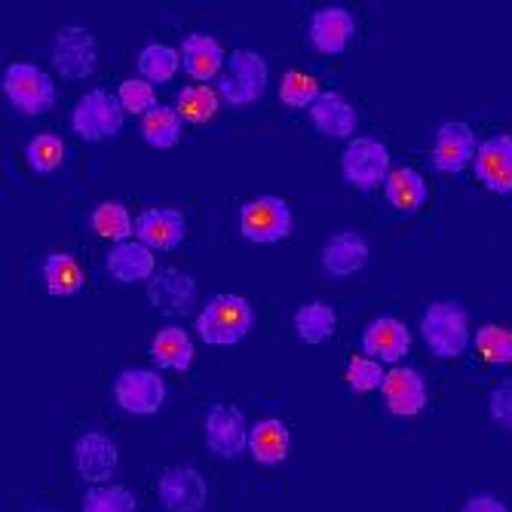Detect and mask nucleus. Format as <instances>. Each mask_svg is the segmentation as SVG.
Returning a JSON list of instances; mask_svg holds the SVG:
<instances>
[{
  "label": "nucleus",
  "mask_w": 512,
  "mask_h": 512,
  "mask_svg": "<svg viewBox=\"0 0 512 512\" xmlns=\"http://www.w3.org/2000/svg\"><path fill=\"white\" fill-rule=\"evenodd\" d=\"M255 329V310L243 295H212L197 313V335L209 347H234Z\"/></svg>",
  "instance_id": "nucleus-1"
},
{
  "label": "nucleus",
  "mask_w": 512,
  "mask_h": 512,
  "mask_svg": "<svg viewBox=\"0 0 512 512\" xmlns=\"http://www.w3.org/2000/svg\"><path fill=\"white\" fill-rule=\"evenodd\" d=\"M421 338L439 359L463 356L473 341L467 307L457 301H433L421 316Z\"/></svg>",
  "instance_id": "nucleus-2"
},
{
  "label": "nucleus",
  "mask_w": 512,
  "mask_h": 512,
  "mask_svg": "<svg viewBox=\"0 0 512 512\" xmlns=\"http://www.w3.org/2000/svg\"><path fill=\"white\" fill-rule=\"evenodd\" d=\"M0 86H4L10 105L19 114L37 117V114H46L56 105V80L46 74L43 68H37L34 62H13V65H7Z\"/></svg>",
  "instance_id": "nucleus-3"
},
{
  "label": "nucleus",
  "mask_w": 512,
  "mask_h": 512,
  "mask_svg": "<svg viewBox=\"0 0 512 512\" xmlns=\"http://www.w3.org/2000/svg\"><path fill=\"white\" fill-rule=\"evenodd\" d=\"M267 62L261 53L255 50H234L227 59V71L218 80V96L234 105V108H246L252 102H258L267 89Z\"/></svg>",
  "instance_id": "nucleus-4"
},
{
  "label": "nucleus",
  "mask_w": 512,
  "mask_h": 512,
  "mask_svg": "<svg viewBox=\"0 0 512 512\" xmlns=\"http://www.w3.org/2000/svg\"><path fill=\"white\" fill-rule=\"evenodd\" d=\"M390 151L384 142L378 138H368V135H359V138H350V145L344 148L341 154V175L350 188L356 191H375L378 184L387 181L390 175Z\"/></svg>",
  "instance_id": "nucleus-5"
},
{
  "label": "nucleus",
  "mask_w": 512,
  "mask_h": 512,
  "mask_svg": "<svg viewBox=\"0 0 512 512\" xmlns=\"http://www.w3.org/2000/svg\"><path fill=\"white\" fill-rule=\"evenodd\" d=\"M123 120H126V111L120 99L108 89H89L71 114V126L83 142H105V138H114L123 129Z\"/></svg>",
  "instance_id": "nucleus-6"
},
{
  "label": "nucleus",
  "mask_w": 512,
  "mask_h": 512,
  "mask_svg": "<svg viewBox=\"0 0 512 512\" xmlns=\"http://www.w3.org/2000/svg\"><path fill=\"white\" fill-rule=\"evenodd\" d=\"M240 234L249 243L270 246L283 243L292 234V209L283 197H255L240 209Z\"/></svg>",
  "instance_id": "nucleus-7"
},
{
  "label": "nucleus",
  "mask_w": 512,
  "mask_h": 512,
  "mask_svg": "<svg viewBox=\"0 0 512 512\" xmlns=\"http://www.w3.org/2000/svg\"><path fill=\"white\" fill-rule=\"evenodd\" d=\"M53 65L65 80H86L99 65L96 34L77 25H65L53 40Z\"/></svg>",
  "instance_id": "nucleus-8"
},
{
  "label": "nucleus",
  "mask_w": 512,
  "mask_h": 512,
  "mask_svg": "<svg viewBox=\"0 0 512 512\" xmlns=\"http://www.w3.org/2000/svg\"><path fill=\"white\" fill-rule=\"evenodd\" d=\"M249 421L237 405L215 402L206 411V445L212 454L234 460L243 451H249Z\"/></svg>",
  "instance_id": "nucleus-9"
},
{
  "label": "nucleus",
  "mask_w": 512,
  "mask_h": 512,
  "mask_svg": "<svg viewBox=\"0 0 512 512\" xmlns=\"http://www.w3.org/2000/svg\"><path fill=\"white\" fill-rule=\"evenodd\" d=\"M114 399L123 411L148 417L157 414L166 402V384L151 368H126L114 381Z\"/></svg>",
  "instance_id": "nucleus-10"
},
{
  "label": "nucleus",
  "mask_w": 512,
  "mask_h": 512,
  "mask_svg": "<svg viewBox=\"0 0 512 512\" xmlns=\"http://www.w3.org/2000/svg\"><path fill=\"white\" fill-rule=\"evenodd\" d=\"M148 298L166 316H188L197 307V279L188 270L160 267L148 283Z\"/></svg>",
  "instance_id": "nucleus-11"
},
{
  "label": "nucleus",
  "mask_w": 512,
  "mask_h": 512,
  "mask_svg": "<svg viewBox=\"0 0 512 512\" xmlns=\"http://www.w3.org/2000/svg\"><path fill=\"white\" fill-rule=\"evenodd\" d=\"M476 154H479V142H476V132L470 123H460V120H451V123H442L436 129V138H433V151H430V160L439 172H463L470 163H476Z\"/></svg>",
  "instance_id": "nucleus-12"
},
{
  "label": "nucleus",
  "mask_w": 512,
  "mask_h": 512,
  "mask_svg": "<svg viewBox=\"0 0 512 512\" xmlns=\"http://www.w3.org/2000/svg\"><path fill=\"white\" fill-rule=\"evenodd\" d=\"M184 234H188V218H184L178 209L169 206H154L145 209L135 218V240L148 246L151 252H172L184 243Z\"/></svg>",
  "instance_id": "nucleus-13"
},
{
  "label": "nucleus",
  "mask_w": 512,
  "mask_h": 512,
  "mask_svg": "<svg viewBox=\"0 0 512 512\" xmlns=\"http://www.w3.org/2000/svg\"><path fill=\"white\" fill-rule=\"evenodd\" d=\"M117 460H120L117 445L105 433H83L74 442V467L80 479L89 482L92 488L111 482V476L117 473Z\"/></svg>",
  "instance_id": "nucleus-14"
},
{
  "label": "nucleus",
  "mask_w": 512,
  "mask_h": 512,
  "mask_svg": "<svg viewBox=\"0 0 512 512\" xmlns=\"http://www.w3.org/2000/svg\"><path fill=\"white\" fill-rule=\"evenodd\" d=\"M160 503L169 512H200L209 497V485L194 467H172L160 476L157 485Z\"/></svg>",
  "instance_id": "nucleus-15"
},
{
  "label": "nucleus",
  "mask_w": 512,
  "mask_h": 512,
  "mask_svg": "<svg viewBox=\"0 0 512 512\" xmlns=\"http://www.w3.org/2000/svg\"><path fill=\"white\" fill-rule=\"evenodd\" d=\"M411 350V332L408 325L396 316H378L365 325L362 332V353L368 359L399 365Z\"/></svg>",
  "instance_id": "nucleus-16"
},
{
  "label": "nucleus",
  "mask_w": 512,
  "mask_h": 512,
  "mask_svg": "<svg viewBox=\"0 0 512 512\" xmlns=\"http://www.w3.org/2000/svg\"><path fill=\"white\" fill-rule=\"evenodd\" d=\"M476 178L491 194H512V135H491L479 145Z\"/></svg>",
  "instance_id": "nucleus-17"
},
{
  "label": "nucleus",
  "mask_w": 512,
  "mask_h": 512,
  "mask_svg": "<svg viewBox=\"0 0 512 512\" xmlns=\"http://www.w3.org/2000/svg\"><path fill=\"white\" fill-rule=\"evenodd\" d=\"M384 402L396 417H414L427 408V381L408 365H396L384 378Z\"/></svg>",
  "instance_id": "nucleus-18"
},
{
  "label": "nucleus",
  "mask_w": 512,
  "mask_h": 512,
  "mask_svg": "<svg viewBox=\"0 0 512 512\" xmlns=\"http://www.w3.org/2000/svg\"><path fill=\"white\" fill-rule=\"evenodd\" d=\"M307 34H310V43L319 53L341 56L356 34V19L344 7H325V10H316L310 16Z\"/></svg>",
  "instance_id": "nucleus-19"
},
{
  "label": "nucleus",
  "mask_w": 512,
  "mask_h": 512,
  "mask_svg": "<svg viewBox=\"0 0 512 512\" xmlns=\"http://www.w3.org/2000/svg\"><path fill=\"white\" fill-rule=\"evenodd\" d=\"M227 59L230 56L224 53V46L212 34L197 31L181 40V68L197 83H206V80H215L218 74H224Z\"/></svg>",
  "instance_id": "nucleus-20"
},
{
  "label": "nucleus",
  "mask_w": 512,
  "mask_h": 512,
  "mask_svg": "<svg viewBox=\"0 0 512 512\" xmlns=\"http://www.w3.org/2000/svg\"><path fill=\"white\" fill-rule=\"evenodd\" d=\"M371 246L359 230H341L322 246V270L332 279H347L368 264Z\"/></svg>",
  "instance_id": "nucleus-21"
},
{
  "label": "nucleus",
  "mask_w": 512,
  "mask_h": 512,
  "mask_svg": "<svg viewBox=\"0 0 512 512\" xmlns=\"http://www.w3.org/2000/svg\"><path fill=\"white\" fill-rule=\"evenodd\" d=\"M310 123L319 135L329 138H350L356 132L359 114L350 99H344L341 92H322L316 105L310 108Z\"/></svg>",
  "instance_id": "nucleus-22"
},
{
  "label": "nucleus",
  "mask_w": 512,
  "mask_h": 512,
  "mask_svg": "<svg viewBox=\"0 0 512 512\" xmlns=\"http://www.w3.org/2000/svg\"><path fill=\"white\" fill-rule=\"evenodd\" d=\"M105 264H108V273L117 279V283H151V276L157 273L154 252L138 240L117 243L108 252Z\"/></svg>",
  "instance_id": "nucleus-23"
},
{
  "label": "nucleus",
  "mask_w": 512,
  "mask_h": 512,
  "mask_svg": "<svg viewBox=\"0 0 512 512\" xmlns=\"http://www.w3.org/2000/svg\"><path fill=\"white\" fill-rule=\"evenodd\" d=\"M40 276H43L46 292H50L53 298H71L86 286L83 267L68 252H50V255H46L43 267H40Z\"/></svg>",
  "instance_id": "nucleus-24"
},
{
  "label": "nucleus",
  "mask_w": 512,
  "mask_h": 512,
  "mask_svg": "<svg viewBox=\"0 0 512 512\" xmlns=\"http://www.w3.org/2000/svg\"><path fill=\"white\" fill-rule=\"evenodd\" d=\"M289 427L279 421V417H264L258 421L249 433V451L258 463L264 467H276V463H283L289 457Z\"/></svg>",
  "instance_id": "nucleus-25"
},
{
  "label": "nucleus",
  "mask_w": 512,
  "mask_h": 512,
  "mask_svg": "<svg viewBox=\"0 0 512 512\" xmlns=\"http://www.w3.org/2000/svg\"><path fill=\"white\" fill-rule=\"evenodd\" d=\"M151 359L166 371H188L194 362V341L181 325H166L151 341Z\"/></svg>",
  "instance_id": "nucleus-26"
},
{
  "label": "nucleus",
  "mask_w": 512,
  "mask_h": 512,
  "mask_svg": "<svg viewBox=\"0 0 512 512\" xmlns=\"http://www.w3.org/2000/svg\"><path fill=\"white\" fill-rule=\"evenodd\" d=\"M384 194H387V203L396 209V212H417L424 203H427V181L424 175L411 169V166H399L387 175L384 181Z\"/></svg>",
  "instance_id": "nucleus-27"
},
{
  "label": "nucleus",
  "mask_w": 512,
  "mask_h": 512,
  "mask_svg": "<svg viewBox=\"0 0 512 512\" xmlns=\"http://www.w3.org/2000/svg\"><path fill=\"white\" fill-rule=\"evenodd\" d=\"M338 329V316L325 301H310L295 313V332L304 344H325Z\"/></svg>",
  "instance_id": "nucleus-28"
},
{
  "label": "nucleus",
  "mask_w": 512,
  "mask_h": 512,
  "mask_svg": "<svg viewBox=\"0 0 512 512\" xmlns=\"http://www.w3.org/2000/svg\"><path fill=\"white\" fill-rule=\"evenodd\" d=\"M218 105H221L218 89H212L209 83H191L178 92L175 111L181 114V120H188V123H209L215 117Z\"/></svg>",
  "instance_id": "nucleus-29"
},
{
  "label": "nucleus",
  "mask_w": 512,
  "mask_h": 512,
  "mask_svg": "<svg viewBox=\"0 0 512 512\" xmlns=\"http://www.w3.org/2000/svg\"><path fill=\"white\" fill-rule=\"evenodd\" d=\"M142 138L151 148H175L181 142V114L169 105H157L142 117Z\"/></svg>",
  "instance_id": "nucleus-30"
},
{
  "label": "nucleus",
  "mask_w": 512,
  "mask_h": 512,
  "mask_svg": "<svg viewBox=\"0 0 512 512\" xmlns=\"http://www.w3.org/2000/svg\"><path fill=\"white\" fill-rule=\"evenodd\" d=\"M89 224L99 237L111 240L114 246L135 237V218L129 215V209L123 203H102L96 212H92Z\"/></svg>",
  "instance_id": "nucleus-31"
},
{
  "label": "nucleus",
  "mask_w": 512,
  "mask_h": 512,
  "mask_svg": "<svg viewBox=\"0 0 512 512\" xmlns=\"http://www.w3.org/2000/svg\"><path fill=\"white\" fill-rule=\"evenodd\" d=\"M181 53L172 50L169 43H148L142 53H138V74L148 83H169L178 74Z\"/></svg>",
  "instance_id": "nucleus-32"
},
{
  "label": "nucleus",
  "mask_w": 512,
  "mask_h": 512,
  "mask_svg": "<svg viewBox=\"0 0 512 512\" xmlns=\"http://www.w3.org/2000/svg\"><path fill=\"white\" fill-rule=\"evenodd\" d=\"M25 157H28V166L34 172L50 175L65 163V142L53 132H40L25 145Z\"/></svg>",
  "instance_id": "nucleus-33"
},
{
  "label": "nucleus",
  "mask_w": 512,
  "mask_h": 512,
  "mask_svg": "<svg viewBox=\"0 0 512 512\" xmlns=\"http://www.w3.org/2000/svg\"><path fill=\"white\" fill-rule=\"evenodd\" d=\"M83 512H138V500L123 485H96L83 497Z\"/></svg>",
  "instance_id": "nucleus-34"
},
{
  "label": "nucleus",
  "mask_w": 512,
  "mask_h": 512,
  "mask_svg": "<svg viewBox=\"0 0 512 512\" xmlns=\"http://www.w3.org/2000/svg\"><path fill=\"white\" fill-rule=\"evenodd\" d=\"M322 96V89L316 83L313 74H304V71H289L283 77V83H279V102H283L286 108H313L316 99Z\"/></svg>",
  "instance_id": "nucleus-35"
},
{
  "label": "nucleus",
  "mask_w": 512,
  "mask_h": 512,
  "mask_svg": "<svg viewBox=\"0 0 512 512\" xmlns=\"http://www.w3.org/2000/svg\"><path fill=\"white\" fill-rule=\"evenodd\" d=\"M476 350L494 362V365H509L512 362V329H503V325H482V329L473 335Z\"/></svg>",
  "instance_id": "nucleus-36"
},
{
  "label": "nucleus",
  "mask_w": 512,
  "mask_h": 512,
  "mask_svg": "<svg viewBox=\"0 0 512 512\" xmlns=\"http://www.w3.org/2000/svg\"><path fill=\"white\" fill-rule=\"evenodd\" d=\"M117 99L123 105L126 114H138L145 117L157 108V92H154V83L142 80V77H132V80H123L120 89H117Z\"/></svg>",
  "instance_id": "nucleus-37"
},
{
  "label": "nucleus",
  "mask_w": 512,
  "mask_h": 512,
  "mask_svg": "<svg viewBox=\"0 0 512 512\" xmlns=\"http://www.w3.org/2000/svg\"><path fill=\"white\" fill-rule=\"evenodd\" d=\"M384 378H387V371L381 368L378 359H368L365 353L362 356H353L347 362V384L350 390L356 393H371V390H381L384 387Z\"/></svg>",
  "instance_id": "nucleus-38"
},
{
  "label": "nucleus",
  "mask_w": 512,
  "mask_h": 512,
  "mask_svg": "<svg viewBox=\"0 0 512 512\" xmlns=\"http://www.w3.org/2000/svg\"><path fill=\"white\" fill-rule=\"evenodd\" d=\"M488 408H491V417L503 430H512V378L494 387Z\"/></svg>",
  "instance_id": "nucleus-39"
},
{
  "label": "nucleus",
  "mask_w": 512,
  "mask_h": 512,
  "mask_svg": "<svg viewBox=\"0 0 512 512\" xmlns=\"http://www.w3.org/2000/svg\"><path fill=\"white\" fill-rule=\"evenodd\" d=\"M460 512H509V506L503 500H497L494 494H476L463 503Z\"/></svg>",
  "instance_id": "nucleus-40"
}]
</instances>
